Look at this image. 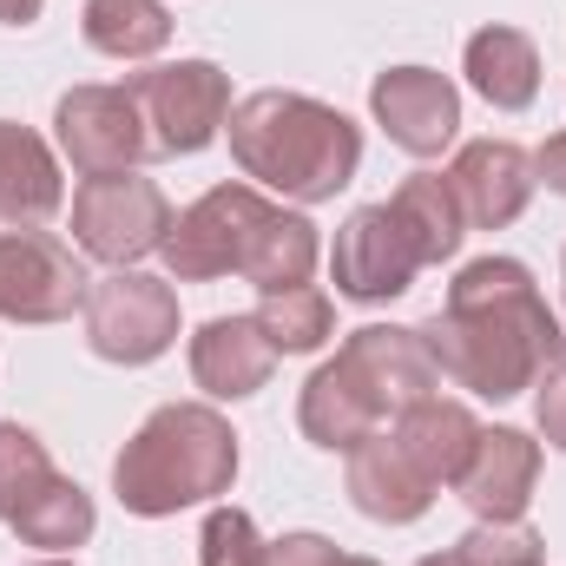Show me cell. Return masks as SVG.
Wrapping results in <instances>:
<instances>
[{"instance_id": "cell-20", "label": "cell", "mask_w": 566, "mask_h": 566, "mask_svg": "<svg viewBox=\"0 0 566 566\" xmlns=\"http://www.w3.org/2000/svg\"><path fill=\"white\" fill-rule=\"evenodd\" d=\"M389 211L402 218V231H409V244H416L422 264L454 258L461 238H468V211H461V198H454V185H448L441 171H416V178H402V191L389 198Z\"/></svg>"}, {"instance_id": "cell-18", "label": "cell", "mask_w": 566, "mask_h": 566, "mask_svg": "<svg viewBox=\"0 0 566 566\" xmlns=\"http://www.w3.org/2000/svg\"><path fill=\"white\" fill-rule=\"evenodd\" d=\"M468 86L488 106H501V113L534 106V93H541V53H534V40L514 33V27H481L468 40Z\"/></svg>"}, {"instance_id": "cell-32", "label": "cell", "mask_w": 566, "mask_h": 566, "mask_svg": "<svg viewBox=\"0 0 566 566\" xmlns=\"http://www.w3.org/2000/svg\"><path fill=\"white\" fill-rule=\"evenodd\" d=\"M40 566H73V560H40Z\"/></svg>"}, {"instance_id": "cell-13", "label": "cell", "mask_w": 566, "mask_h": 566, "mask_svg": "<svg viewBox=\"0 0 566 566\" xmlns=\"http://www.w3.org/2000/svg\"><path fill=\"white\" fill-rule=\"evenodd\" d=\"M534 481H541V441H527L521 428H481L474 454L454 474V494L481 521H521V507L534 501Z\"/></svg>"}, {"instance_id": "cell-22", "label": "cell", "mask_w": 566, "mask_h": 566, "mask_svg": "<svg viewBox=\"0 0 566 566\" xmlns=\"http://www.w3.org/2000/svg\"><path fill=\"white\" fill-rule=\"evenodd\" d=\"M329 323H336V310H329V296L310 290V283H296V290H271V296L258 303V329L271 336L277 356L323 349V343H329Z\"/></svg>"}, {"instance_id": "cell-16", "label": "cell", "mask_w": 566, "mask_h": 566, "mask_svg": "<svg viewBox=\"0 0 566 566\" xmlns=\"http://www.w3.org/2000/svg\"><path fill=\"white\" fill-rule=\"evenodd\" d=\"M271 369H277V349L258 329V316H211L191 336V376L205 396H224V402L258 396L271 382Z\"/></svg>"}, {"instance_id": "cell-2", "label": "cell", "mask_w": 566, "mask_h": 566, "mask_svg": "<svg viewBox=\"0 0 566 566\" xmlns=\"http://www.w3.org/2000/svg\"><path fill=\"white\" fill-rule=\"evenodd\" d=\"M165 271L178 283H211V277H251L264 296L296 290L316 271V224L258 198L251 185H211L185 218L165 231Z\"/></svg>"}, {"instance_id": "cell-30", "label": "cell", "mask_w": 566, "mask_h": 566, "mask_svg": "<svg viewBox=\"0 0 566 566\" xmlns=\"http://www.w3.org/2000/svg\"><path fill=\"white\" fill-rule=\"evenodd\" d=\"M40 7L46 0H0V27H27V20H40Z\"/></svg>"}, {"instance_id": "cell-27", "label": "cell", "mask_w": 566, "mask_h": 566, "mask_svg": "<svg viewBox=\"0 0 566 566\" xmlns=\"http://www.w3.org/2000/svg\"><path fill=\"white\" fill-rule=\"evenodd\" d=\"M343 554L323 541V534H283V541H271V554H264V566H336Z\"/></svg>"}, {"instance_id": "cell-3", "label": "cell", "mask_w": 566, "mask_h": 566, "mask_svg": "<svg viewBox=\"0 0 566 566\" xmlns=\"http://www.w3.org/2000/svg\"><path fill=\"white\" fill-rule=\"evenodd\" d=\"M441 389V369L428 356L422 329H389V323H369L356 329L336 363H323L310 382H303V409L296 422L316 448H363L369 434L396 422L402 409H416Z\"/></svg>"}, {"instance_id": "cell-6", "label": "cell", "mask_w": 566, "mask_h": 566, "mask_svg": "<svg viewBox=\"0 0 566 566\" xmlns=\"http://www.w3.org/2000/svg\"><path fill=\"white\" fill-rule=\"evenodd\" d=\"M133 106L145 119V139L158 158H178V151H205V145L224 133L231 119V80L211 66V60H178V66H151L126 80Z\"/></svg>"}, {"instance_id": "cell-26", "label": "cell", "mask_w": 566, "mask_h": 566, "mask_svg": "<svg viewBox=\"0 0 566 566\" xmlns=\"http://www.w3.org/2000/svg\"><path fill=\"white\" fill-rule=\"evenodd\" d=\"M264 534H258V521L251 514H238V507H211V521H205V534H198V566H264Z\"/></svg>"}, {"instance_id": "cell-14", "label": "cell", "mask_w": 566, "mask_h": 566, "mask_svg": "<svg viewBox=\"0 0 566 566\" xmlns=\"http://www.w3.org/2000/svg\"><path fill=\"white\" fill-rule=\"evenodd\" d=\"M448 185H454L468 224L501 231V224H514V218L527 211V198H534V158L507 139H474V145H461Z\"/></svg>"}, {"instance_id": "cell-28", "label": "cell", "mask_w": 566, "mask_h": 566, "mask_svg": "<svg viewBox=\"0 0 566 566\" xmlns=\"http://www.w3.org/2000/svg\"><path fill=\"white\" fill-rule=\"evenodd\" d=\"M541 434L554 448H566V363L554 376H541Z\"/></svg>"}, {"instance_id": "cell-8", "label": "cell", "mask_w": 566, "mask_h": 566, "mask_svg": "<svg viewBox=\"0 0 566 566\" xmlns=\"http://www.w3.org/2000/svg\"><path fill=\"white\" fill-rule=\"evenodd\" d=\"M178 336V296L165 277L113 271L86 290V343L106 363H151Z\"/></svg>"}, {"instance_id": "cell-9", "label": "cell", "mask_w": 566, "mask_h": 566, "mask_svg": "<svg viewBox=\"0 0 566 566\" xmlns=\"http://www.w3.org/2000/svg\"><path fill=\"white\" fill-rule=\"evenodd\" d=\"M93 277L46 231H0V316L7 323H60L86 303Z\"/></svg>"}, {"instance_id": "cell-25", "label": "cell", "mask_w": 566, "mask_h": 566, "mask_svg": "<svg viewBox=\"0 0 566 566\" xmlns=\"http://www.w3.org/2000/svg\"><path fill=\"white\" fill-rule=\"evenodd\" d=\"M541 560H547V547H541L534 527H521V521H481L474 534H461L448 554H434L422 566H541Z\"/></svg>"}, {"instance_id": "cell-31", "label": "cell", "mask_w": 566, "mask_h": 566, "mask_svg": "<svg viewBox=\"0 0 566 566\" xmlns=\"http://www.w3.org/2000/svg\"><path fill=\"white\" fill-rule=\"evenodd\" d=\"M336 566H376V560H336Z\"/></svg>"}, {"instance_id": "cell-1", "label": "cell", "mask_w": 566, "mask_h": 566, "mask_svg": "<svg viewBox=\"0 0 566 566\" xmlns=\"http://www.w3.org/2000/svg\"><path fill=\"white\" fill-rule=\"evenodd\" d=\"M422 343L434 369L488 402H507L554 376L566 363V329L554 323L547 296L534 290L527 264L481 258L448 283V303L422 323Z\"/></svg>"}, {"instance_id": "cell-19", "label": "cell", "mask_w": 566, "mask_h": 566, "mask_svg": "<svg viewBox=\"0 0 566 566\" xmlns=\"http://www.w3.org/2000/svg\"><path fill=\"white\" fill-rule=\"evenodd\" d=\"M389 434L409 448V461H416L428 481L441 488V481H454V474H461V461L474 454V434H481V422H474L461 402L428 396V402H416V409H402Z\"/></svg>"}, {"instance_id": "cell-15", "label": "cell", "mask_w": 566, "mask_h": 566, "mask_svg": "<svg viewBox=\"0 0 566 566\" xmlns=\"http://www.w3.org/2000/svg\"><path fill=\"white\" fill-rule=\"evenodd\" d=\"M349 501H356L369 521L409 527V521H422V514H428L434 481L409 461V448L382 428V434H369L363 448H349Z\"/></svg>"}, {"instance_id": "cell-11", "label": "cell", "mask_w": 566, "mask_h": 566, "mask_svg": "<svg viewBox=\"0 0 566 566\" xmlns=\"http://www.w3.org/2000/svg\"><path fill=\"white\" fill-rule=\"evenodd\" d=\"M329 271H336V290L349 303H389V296H402L416 283L422 258H416V244H409V231H402V218L389 205H363L336 231Z\"/></svg>"}, {"instance_id": "cell-12", "label": "cell", "mask_w": 566, "mask_h": 566, "mask_svg": "<svg viewBox=\"0 0 566 566\" xmlns=\"http://www.w3.org/2000/svg\"><path fill=\"white\" fill-rule=\"evenodd\" d=\"M369 106H376L382 133L402 151H416V158H434L461 126V93L441 73H428V66H389L369 86Z\"/></svg>"}, {"instance_id": "cell-10", "label": "cell", "mask_w": 566, "mask_h": 566, "mask_svg": "<svg viewBox=\"0 0 566 566\" xmlns=\"http://www.w3.org/2000/svg\"><path fill=\"white\" fill-rule=\"evenodd\" d=\"M60 126V151L73 158L80 178H106V171H133L151 139H145V119L133 106L126 86H73L53 113Z\"/></svg>"}, {"instance_id": "cell-7", "label": "cell", "mask_w": 566, "mask_h": 566, "mask_svg": "<svg viewBox=\"0 0 566 566\" xmlns=\"http://www.w3.org/2000/svg\"><path fill=\"white\" fill-rule=\"evenodd\" d=\"M165 231H171V205L139 171H106V178H86L73 191V238L99 264L126 271L133 258L165 244Z\"/></svg>"}, {"instance_id": "cell-5", "label": "cell", "mask_w": 566, "mask_h": 566, "mask_svg": "<svg viewBox=\"0 0 566 566\" xmlns=\"http://www.w3.org/2000/svg\"><path fill=\"white\" fill-rule=\"evenodd\" d=\"M231 481H238V434L205 402H171V409L145 416V428L113 461L119 501L145 521L198 507L211 494H231Z\"/></svg>"}, {"instance_id": "cell-29", "label": "cell", "mask_w": 566, "mask_h": 566, "mask_svg": "<svg viewBox=\"0 0 566 566\" xmlns=\"http://www.w3.org/2000/svg\"><path fill=\"white\" fill-rule=\"evenodd\" d=\"M534 178H547V191L566 198V133H554V139L534 151Z\"/></svg>"}, {"instance_id": "cell-17", "label": "cell", "mask_w": 566, "mask_h": 566, "mask_svg": "<svg viewBox=\"0 0 566 566\" xmlns=\"http://www.w3.org/2000/svg\"><path fill=\"white\" fill-rule=\"evenodd\" d=\"M60 211V165L40 133L0 119V224L27 231Z\"/></svg>"}, {"instance_id": "cell-21", "label": "cell", "mask_w": 566, "mask_h": 566, "mask_svg": "<svg viewBox=\"0 0 566 566\" xmlns=\"http://www.w3.org/2000/svg\"><path fill=\"white\" fill-rule=\"evenodd\" d=\"M86 40L113 60H151L171 40V13L158 0H86Z\"/></svg>"}, {"instance_id": "cell-4", "label": "cell", "mask_w": 566, "mask_h": 566, "mask_svg": "<svg viewBox=\"0 0 566 566\" xmlns=\"http://www.w3.org/2000/svg\"><path fill=\"white\" fill-rule=\"evenodd\" d=\"M224 126H231V158L244 165V178L303 205L336 198L363 165L356 119H343L336 106L310 93H251L244 106H231Z\"/></svg>"}, {"instance_id": "cell-23", "label": "cell", "mask_w": 566, "mask_h": 566, "mask_svg": "<svg viewBox=\"0 0 566 566\" xmlns=\"http://www.w3.org/2000/svg\"><path fill=\"white\" fill-rule=\"evenodd\" d=\"M13 534L27 541V547H53V554H66V547H86L93 541V494L86 488H73L66 474L13 521Z\"/></svg>"}, {"instance_id": "cell-24", "label": "cell", "mask_w": 566, "mask_h": 566, "mask_svg": "<svg viewBox=\"0 0 566 566\" xmlns=\"http://www.w3.org/2000/svg\"><path fill=\"white\" fill-rule=\"evenodd\" d=\"M60 481V468L46 461V448H40V434L20 422H0V521L13 527L46 488Z\"/></svg>"}]
</instances>
